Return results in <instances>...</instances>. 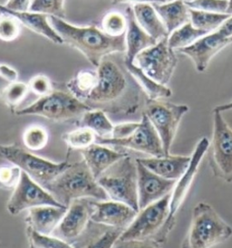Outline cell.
Wrapping results in <instances>:
<instances>
[{"label":"cell","instance_id":"5b68a950","mask_svg":"<svg viewBox=\"0 0 232 248\" xmlns=\"http://www.w3.org/2000/svg\"><path fill=\"white\" fill-rule=\"evenodd\" d=\"M232 236V228L206 202H199L193 210L191 224L182 248H212Z\"/></svg>","mask_w":232,"mask_h":248},{"label":"cell","instance_id":"c3c4849f","mask_svg":"<svg viewBox=\"0 0 232 248\" xmlns=\"http://www.w3.org/2000/svg\"><path fill=\"white\" fill-rule=\"evenodd\" d=\"M232 110V102H230L228 104H220L217 105L212 111H219V112H223V111H228V110Z\"/></svg>","mask_w":232,"mask_h":248},{"label":"cell","instance_id":"ee69618b","mask_svg":"<svg viewBox=\"0 0 232 248\" xmlns=\"http://www.w3.org/2000/svg\"><path fill=\"white\" fill-rule=\"evenodd\" d=\"M32 0H7V3L3 5L8 10L17 12L29 11Z\"/></svg>","mask_w":232,"mask_h":248},{"label":"cell","instance_id":"7dc6e473","mask_svg":"<svg viewBox=\"0 0 232 248\" xmlns=\"http://www.w3.org/2000/svg\"><path fill=\"white\" fill-rule=\"evenodd\" d=\"M114 5L118 4H141V3H165V0H111Z\"/></svg>","mask_w":232,"mask_h":248},{"label":"cell","instance_id":"7c38bea8","mask_svg":"<svg viewBox=\"0 0 232 248\" xmlns=\"http://www.w3.org/2000/svg\"><path fill=\"white\" fill-rule=\"evenodd\" d=\"M40 206L66 207L44 186L22 171L20 181L7 201V212L17 216L25 210Z\"/></svg>","mask_w":232,"mask_h":248},{"label":"cell","instance_id":"d6986e66","mask_svg":"<svg viewBox=\"0 0 232 248\" xmlns=\"http://www.w3.org/2000/svg\"><path fill=\"white\" fill-rule=\"evenodd\" d=\"M124 15L127 19V30L125 33V59L128 62H133L137 55L145 49L154 46L157 41L140 27L134 16L133 7H126Z\"/></svg>","mask_w":232,"mask_h":248},{"label":"cell","instance_id":"1f68e13d","mask_svg":"<svg viewBox=\"0 0 232 248\" xmlns=\"http://www.w3.org/2000/svg\"><path fill=\"white\" fill-rule=\"evenodd\" d=\"M48 131L42 125H31L28 127L22 136L26 149L31 152H38L46 148L48 143Z\"/></svg>","mask_w":232,"mask_h":248},{"label":"cell","instance_id":"8992f818","mask_svg":"<svg viewBox=\"0 0 232 248\" xmlns=\"http://www.w3.org/2000/svg\"><path fill=\"white\" fill-rule=\"evenodd\" d=\"M92 110L88 105L71 92L54 89L49 94L37 99L27 107L13 110L17 116L36 115L55 123H63L81 117Z\"/></svg>","mask_w":232,"mask_h":248},{"label":"cell","instance_id":"60d3db41","mask_svg":"<svg viewBox=\"0 0 232 248\" xmlns=\"http://www.w3.org/2000/svg\"><path fill=\"white\" fill-rule=\"evenodd\" d=\"M29 91L39 96H45L49 94L53 90V83L48 76L37 75L30 79L28 82Z\"/></svg>","mask_w":232,"mask_h":248},{"label":"cell","instance_id":"74e56055","mask_svg":"<svg viewBox=\"0 0 232 248\" xmlns=\"http://www.w3.org/2000/svg\"><path fill=\"white\" fill-rule=\"evenodd\" d=\"M185 3L190 9L222 14H227L229 7V0H186Z\"/></svg>","mask_w":232,"mask_h":248},{"label":"cell","instance_id":"cb8c5ba5","mask_svg":"<svg viewBox=\"0 0 232 248\" xmlns=\"http://www.w3.org/2000/svg\"><path fill=\"white\" fill-rule=\"evenodd\" d=\"M134 16L140 27L156 41L169 36L164 22L157 14L156 10L150 3L135 4L133 7Z\"/></svg>","mask_w":232,"mask_h":248},{"label":"cell","instance_id":"bcb514c9","mask_svg":"<svg viewBox=\"0 0 232 248\" xmlns=\"http://www.w3.org/2000/svg\"><path fill=\"white\" fill-rule=\"evenodd\" d=\"M221 35L231 39L232 37V15L217 29Z\"/></svg>","mask_w":232,"mask_h":248},{"label":"cell","instance_id":"d6a6232c","mask_svg":"<svg viewBox=\"0 0 232 248\" xmlns=\"http://www.w3.org/2000/svg\"><path fill=\"white\" fill-rule=\"evenodd\" d=\"M29 87L28 83L22 82L9 83L4 89L0 92V100L3 104L7 105L8 108H12L13 110L17 109L18 105L24 101L28 95Z\"/></svg>","mask_w":232,"mask_h":248},{"label":"cell","instance_id":"7402d4cb","mask_svg":"<svg viewBox=\"0 0 232 248\" xmlns=\"http://www.w3.org/2000/svg\"><path fill=\"white\" fill-rule=\"evenodd\" d=\"M0 13L13 16L20 22L21 24L26 26L28 29L48 38L54 44L56 45L65 44L61 36L55 31V28L52 27L48 15L38 13V12H32V11H26V12L11 11L7 9L1 4H0Z\"/></svg>","mask_w":232,"mask_h":248},{"label":"cell","instance_id":"6da1fadb","mask_svg":"<svg viewBox=\"0 0 232 248\" xmlns=\"http://www.w3.org/2000/svg\"><path fill=\"white\" fill-rule=\"evenodd\" d=\"M96 87L83 103L91 109L132 115L140 109L143 90L125 65V53L104 56L96 68Z\"/></svg>","mask_w":232,"mask_h":248},{"label":"cell","instance_id":"ba28073f","mask_svg":"<svg viewBox=\"0 0 232 248\" xmlns=\"http://www.w3.org/2000/svg\"><path fill=\"white\" fill-rule=\"evenodd\" d=\"M0 158L18 167L43 186L54 180L70 165L68 161L54 162L43 159L16 145L0 144Z\"/></svg>","mask_w":232,"mask_h":248},{"label":"cell","instance_id":"52a82bcc","mask_svg":"<svg viewBox=\"0 0 232 248\" xmlns=\"http://www.w3.org/2000/svg\"><path fill=\"white\" fill-rule=\"evenodd\" d=\"M137 162L125 155L97 179L108 199L124 203L139 212Z\"/></svg>","mask_w":232,"mask_h":248},{"label":"cell","instance_id":"e0dca14e","mask_svg":"<svg viewBox=\"0 0 232 248\" xmlns=\"http://www.w3.org/2000/svg\"><path fill=\"white\" fill-rule=\"evenodd\" d=\"M230 44H232L231 39L215 30L194 42L190 46L178 50V52L188 56L199 73H203L212 58Z\"/></svg>","mask_w":232,"mask_h":248},{"label":"cell","instance_id":"ac0fdd59","mask_svg":"<svg viewBox=\"0 0 232 248\" xmlns=\"http://www.w3.org/2000/svg\"><path fill=\"white\" fill-rule=\"evenodd\" d=\"M91 220L109 228L124 230L136 217V210L130 206L114 200L92 201Z\"/></svg>","mask_w":232,"mask_h":248},{"label":"cell","instance_id":"484cf974","mask_svg":"<svg viewBox=\"0 0 232 248\" xmlns=\"http://www.w3.org/2000/svg\"><path fill=\"white\" fill-rule=\"evenodd\" d=\"M125 65L129 70L131 75L134 77L137 83L141 86L147 99L150 100H163L170 98L172 95L171 90L147 76L143 70L138 67L134 62H128L125 59Z\"/></svg>","mask_w":232,"mask_h":248},{"label":"cell","instance_id":"4fadbf2b","mask_svg":"<svg viewBox=\"0 0 232 248\" xmlns=\"http://www.w3.org/2000/svg\"><path fill=\"white\" fill-rule=\"evenodd\" d=\"M96 143L142 152L150 155V157L164 156L161 139L152 124H150V120L144 113L142 115L138 128L129 137L122 140L97 138Z\"/></svg>","mask_w":232,"mask_h":248},{"label":"cell","instance_id":"d4e9b609","mask_svg":"<svg viewBox=\"0 0 232 248\" xmlns=\"http://www.w3.org/2000/svg\"><path fill=\"white\" fill-rule=\"evenodd\" d=\"M152 6L164 22L169 35L190 21L189 7H187L185 0L153 3Z\"/></svg>","mask_w":232,"mask_h":248},{"label":"cell","instance_id":"d590c367","mask_svg":"<svg viewBox=\"0 0 232 248\" xmlns=\"http://www.w3.org/2000/svg\"><path fill=\"white\" fill-rule=\"evenodd\" d=\"M29 11L55 16L65 19V0H32Z\"/></svg>","mask_w":232,"mask_h":248},{"label":"cell","instance_id":"f35d334b","mask_svg":"<svg viewBox=\"0 0 232 248\" xmlns=\"http://www.w3.org/2000/svg\"><path fill=\"white\" fill-rule=\"evenodd\" d=\"M21 176L22 170L17 166H0V188L14 190L20 181Z\"/></svg>","mask_w":232,"mask_h":248},{"label":"cell","instance_id":"7a4b0ae2","mask_svg":"<svg viewBox=\"0 0 232 248\" xmlns=\"http://www.w3.org/2000/svg\"><path fill=\"white\" fill-rule=\"evenodd\" d=\"M49 20L64 43L82 53L96 68L104 56L126 51L125 34L111 36L95 26H75L55 16H49Z\"/></svg>","mask_w":232,"mask_h":248},{"label":"cell","instance_id":"3957f363","mask_svg":"<svg viewBox=\"0 0 232 248\" xmlns=\"http://www.w3.org/2000/svg\"><path fill=\"white\" fill-rule=\"evenodd\" d=\"M44 187L62 205H69L76 200H106L108 196L83 159L70 163L68 168Z\"/></svg>","mask_w":232,"mask_h":248},{"label":"cell","instance_id":"f907efd6","mask_svg":"<svg viewBox=\"0 0 232 248\" xmlns=\"http://www.w3.org/2000/svg\"><path fill=\"white\" fill-rule=\"evenodd\" d=\"M166 2H171V1H174V0H165Z\"/></svg>","mask_w":232,"mask_h":248},{"label":"cell","instance_id":"681fc988","mask_svg":"<svg viewBox=\"0 0 232 248\" xmlns=\"http://www.w3.org/2000/svg\"><path fill=\"white\" fill-rule=\"evenodd\" d=\"M227 14L232 15V0H229V7L227 10Z\"/></svg>","mask_w":232,"mask_h":248},{"label":"cell","instance_id":"836d02e7","mask_svg":"<svg viewBox=\"0 0 232 248\" xmlns=\"http://www.w3.org/2000/svg\"><path fill=\"white\" fill-rule=\"evenodd\" d=\"M26 234L29 248H76L55 235L40 234L28 227Z\"/></svg>","mask_w":232,"mask_h":248},{"label":"cell","instance_id":"8d00e7d4","mask_svg":"<svg viewBox=\"0 0 232 248\" xmlns=\"http://www.w3.org/2000/svg\"><path fill=\"white\" fill-rule=\"evenodd\" d=\"M20 22L13 16L2 14L0 16V40L11 42L16 40L20 34Z\"/></svg>","mask_w":232,"mask_h":248},{"label":"cell","instance_id":"5bb4252c","mask_svg":"<svg viewBox=\"0 0 232 248\" xmlns=\"http://www.w3.org/2000/svg\"><path fill=\"white\" fill-rule=\"evenodd\" d=\"M136 162L138 203L141 210L171 194L177 181L160 177L137 159Z\"/></svg>","mask_w":232,"mask_h":248},{"label":"cell","instance_id":"2e32d148","mask_svg":"<svg viewBox=\"0 0 232 248\" xmlns=\"http://www.w3.org/2000/svg\"><path fill=\"white\" fill-rule=\"evenodd\" d=\"M210 140L207 138H201L199 140L194 151L191 155V161L181 178L178 179L174 188L171 192L170 201V214L171 217L176 218L179 210L182 207L187 196L191 190L193 181L196 178L199 168L205 154L208 152Z\"/></svg>","mask_w":232,"mask_h":248},{"label":"cell","instance_id":"30bf717a","mask_svg":"<svg viewBox=\"0 0 232 248\" xmlns=\"http://www.w3.org/2000/svg\"><path fill=\"white\" fill-rule=\"evenodd\" d=\"M213 112V131L208 149V159L213 175L232 183V129L222 116Z\"/></svg>","mask_w":232,"mask_h":248},{"label":"cell","instance_id":"f1b7e54d","mask_svg":"<svg viewBox=\"0 0 232 248\" xmlns=\"http://www.w3.org/2000/svg\"><path fill=\"white\" fill-rule=\"evenodd\" d=\"M98 80L97 71L82 70L66 83V88L75 96L84 101L90 93L96 87Z\"/></svg>","mask_w":232,"mask_h":248},{"label":"cell","instance_id":"44dd1931","mask_svg":"<svg viewBox=\"0 0 232 248\" xmlns=\"http://www.w3.org/2000/svg\"><path fill=\"white\" fill-rule=\"evenodd\" d=\"M67 207L40 206L28 209L26 223L28 228L43 234H53L66 213Z\"/></svg>","mask_w":232,"mask_h":248},{"label":"cell","instance_id":"9c48e42d","mask_svg":"<svg viewBox=\"0 0 232 248\" xmlns=\"http://www.w3.org/2000/svg\"><path fill=\"white\" fill-rule=\"evenodd\" d=\"M186 104H172L163 100L146 99L144 112L157 131L161 139L164 155H170L180 124L189 111Z\"/></svg>","mask_w":232,"mask_h":248},{"label":"cell","instance_id":"9a60e30c","mask_svg":"<svg viewBox=\"0 0 232 248\" xmlns=\"http://www.w3.org/2000/svg\"><path fill=\"white\" fill-rule=\"evenodd\" d=\"M93 209L92 201L87 199L74 200L67 207L66 213L55 228L53 235L66 242L75 240L87 228Z\"/></svg>","mask_w":232,"mask_h":248},{"label":"cell","instance_id":"603a6c76","mask_svg":"<svg viewBox=\"0 0 232 248\" xmlns=\"http://www.w3.org/2000/svg\"><path fill=\"white\" fill-rule=\"evenodd\" d=\"M83 159L96 179L100 178L110 167L122 159L126 153L117 152L109 146L95 143L81 152Z\"/></svg>","mask_w":232,"mask_h":248},{"label":"cell","instance_id":"f6af8a7d","mask_svg":"<svg viewBox=\"0 0 232 248\" xmlns=\"http://www.w3.org/2000/svg\"><path fill=\"white\" fill-rule=\"evenodd\" d=\"M0 77L7 80L9 83H14L18 79V73L14 67L7 63H0Z\"/></svg>","mask_w":232,"mask_h":248},{"label":"cell","instance_id":"4316f807","mask_svg":"<svg viewBox=\"0 0 232 248\" xmlns=\"http://www.w3.org/2000/svg\"><path fill=\"white\" fill-rule=\"evenodd\" d=\"M78 125L95 131L97 138H110L115 126L107 117L106 112L97 109L84 112L79 120Z\"/></svg>","mask_w":232,"mask_h":248},{"label":"cell","instance_id":"ab89813d","mask_svg":"<svg viewBox=\"0 0 232 248\" xmlns=\"http://www.w3.org/2000/svg\"><path fill=\"white\" fill-rule=\"evenodd\" d=\"M123 232V229H108L94 238L83 248H113Z\"/></svg>","mask_w":232,"mask_h":248},{"label":"cell","instance_id":"e575fe53","mask_svg":"<svg viewBox=\"0 0 232 248\" xmlns=\"http://www.w3.org/2000/svg\"><path fill=\"white\" fill-rule=\"evenodd\" d=\"M102 30L106 35L111 36L124 35L127 30V19L125 15L116 11L107 13L102 18Z\"/></svg>","mask_w":232,"mask_h":248},{"label":"cell","instance_id":"277c9868","mask_svg":"<svg viewBox=\"0 0 232 248\" xmlns=\"http://www.w3.org/2000/svg\"><path fill=\"white\" fill-rule=\"evenodd\" d=\"M171 193L141 209L135 218L123 230L120 241L148 240L163 245L176 225L170 214Z\"/></svg>","mask_w":232,"mask_h":248},{"label":"cell","instance_id":"f546056e","mask_svg":"<svg viewBox=\"0 0 232 248\" xmlns=\"http://www.w3.org/2000/svg\"><path fill=\"white\" fill-rule=\"evenodd\" d=\"M190 21L193 27L204 30L206 32H213L217 30L232 15L213 13L190 9Z\"/></svg>","mask_w":232,"mask_h":248},{"label":"cell","instance_id":"4dcf8cb0","mask_svg":"<svg viewBox=\"0 0 232 248\" xmlns=\"http://www.w3.org/2000/svg\"><path fill=\"white\" fill-rule=\"evenodd\" d=\"M62 138L71 150L83 151L96 143L97 135L95 131L85 127H79L65 133Z\"/></svg>","mask_w":232,"mask_h":248},{"label":"cell","instance_id":"83f0119b","mask_svg":"<svg viewBox=\"0 0 232 248\" xmlns=\"http://www.w3.org/2000/svg\"><path fill=\"white\" fill-rule=\"evenodd\" d=\"M207 34L209 32L193 27L191 21H189L169 35L168 45L173 50L185 48Z\"/></svg>","mask_w":232,"mask_h":248},{"label":"cell","instance_id":"816d5d0a","mask_svg":"<svg viewBox=\"0 0 232 248\" xmlns=\"http://www.w3.org/2000/svg\"><path fill=\"white\" fill-rule=\"evenodd\" d=\"M231 42H232V38H231Z\"/></svg>","mask_w":232,"mask_h":248},{"label":"cell","instance_id":"7bdbcfd3","mask_svg":"<svg viewBox=\"0 0 232 248\" xmlns=\"http://www.w3.org/2000/svg\"><path fill=\"white\" fill-rule=\"evenodd\" d=\"M113 248H162L157 243L148 240H127L116 242Z\"/></svg>","mask_w":232,"mask_h":248},{"label":"cell","instance_id":"b9f144b4","mask_svg":"<svg viewBox=\"0 0 232 248\" xmlns=\"http://www.w3.org/2000/svg\"><path fill=\"white\" fill-rule=\"evenodd\" d=\"M140 124L139 123L130 122V123H122V124H116L114 126L113 132L110 138L115 140H122V139L129 137L133 131L136 130Z\"/></svg>","mask_w":232,"mask_h":248},{"label":"cell","instance_id":"8fae6325","mask_svg":"<svg viewBox=\"0 0 232 248\" xmlns=\"http://www.w3.org/2000/svg\"><path fill=\"white\" fill-rule=\"evenodd\" d=\"M133 62L151 79L167 86L176 69L178 58L166 37L141 52Z\"/></svg>","mask_w":232,"mask_h":248},{"label":"cell","instance_id":"ffe728a7","mask_svg":"<svg viewBox=\"0 0 232 248\" xmlns=\"http://www.w3.org/2000/svg\"><path fill=\"white\" fill-rule=\"evenodd\" d=\"M136 159L149 169L150 171L157 174L158 176L177 181L190 164L191 156L170 154L162 157Z\"/></svg>","mask_w":232,"mask_h":248}]
</instances>
